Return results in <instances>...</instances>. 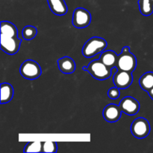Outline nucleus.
Returning a JSON list of instances; mask_svg holds the SVG:
<instances>
[{
    "mask_svg": "<svg viewBox=\"0 0 153 153\" xmlns=\"http://www.w3.org/2000/svg\"><path fill=\"white\" fill-rule=\"evenodd\" d=\"M82 70L88 71L91 76L98 80H105L111 76V69L103 64L100 59L93 61L88 67H83Z\"/></svg>",
    "mask_w": 153,
    "mask_h": 153,
    "instance_id": "obj_1",
    "label": "nucleus"
},
{
    "mask_svg": "<svg viewBox=\"0 0 153 153\" xmlns=\"http://www.w3.org/2000/svg\"><path fill=\"white\" fill-rule=\"evenodd\" d=\"M107 42L102 37H94L89 39L82 48V55L87 58H92L105 50Z\"/></svg>",
    "mask_w": 153,
    "mask_h": 153,
    "instance_id": "obj_2",
    "label": "nucleus"
},
{
    "mask_svg": "<svg viewBox=\"0 0 153 153\" xmlns=\"http://www.w3.org/2000/svg\"><path fill=\"white\" fill-rule=\"evenodd\" d=\"M20 74L26 79H36L41 75V68L38 63L33 60H26L20 67Z\"/></svg>",
    "mask_w": 153,
    "mask_h": 153,
    "instance_id": "obj_3",
    "label": "nucleus"
},
{
    "mask_svg": "<svg viewBox=\"0 0 153 153\" xmlns=\"http://www.w3.org/2000/svg\"><path fill=\"white\" fill-rule=\"evenodd\" d=\"M136 65H137V60L135 56L130 52H121L120 55H118L116 65L118 70L132 73L135 70Z\"/></svg>",
    "mask_w": 153,
    "mask_h": 153,
    "instance_id": "obj_4",
    "label": "nucleus"
},
{
    "mask_svg": "<svg viewBox=\"0 0 153 153\" xmlns=\"http://www.w3.org/2000/svg\"><path fill=\"white\" fill-rule=\"evenodd\" d=\"M131 131L137 138H145L150 132V125L146 119L138 117L134 120L131 126Z\"/></svg>",
    "mask_w": 153,
    "mask_h": 153,
    "instance_id": "obj_5",
    "label": "nucleus"
},
{
    "mask_svg": "<svg viewBox=\"0 0 153 153\" xmlns=\"http://www.w3.org/2000/svg\"><path fill=\"white\" fill-rule=\"evenodd\" d=\"M91 22V14L88 10L78 7L74 10L73 16V25L77 28H84L90 25Z\"/></svg>",
    "mask_w": 153,
    "mask_h": 153,
    "instance_id": "obj_6",
    "label": "nucleus"
},
{
    "mask_svg": "<svg viewBox=\"0 0 153 153\" xmlns=\"http://www.w3.org/2000/svg\"><path fill=\"white\" fill-rule=\"evenodd\" d=\"M1 49L8 55H14L19 51L22 40L18 37L1 35Z\"/></svg>",
    "mask_w": 153,
    "mask_h": 153,
    "instance_id": "obj_7",
    "label": "nucleus"
},
{
    "mask_svg": "<svg viewBox=\"0 0 153 153\" xmlns=\"http://www.w3.org/2000/svg\"><path fill=\"white\" fill-rule=\"evenodd\" d=\"M132 73L124 71L122 70H117L114 75L113 82L117 88L120 89H126L133 82Z\"/></svg>",
    "mask_w": 153,
    "mask_h": 153,
    "instance_id": "obj_8",
    "label": "nucleus"
},
{
    "mask_svg": "<svg viewBox=\"0 0 153 153\" xmlns=\"http://www.w3.org/2000/svg\"><path fill=\"white\" fill-rule=\"evenodd\" d=\"M120 107L123 113L128 115H134L140 110V103L131 97H126L121 100Z\"/></svg>",
    "mask_w": 153,
    "mask_h": 153,
    "instance_id": "obj_9",
    "label": "nucleus"
},
{
    "mask_svg": "<svg viewBox=\"0 0 153 153\" xmlns=\"http://www.w3.org/2000/svg\"><path fill=\"white\" fill-rule=\"evenodd\" d=\"M122 112L120 105L109 104L103 110V117L108 122L114 123L120 119Z\"/></svg>",
    "mask_w": 153,
    "mask_h": 153,
    "instance_id": "obj_10",
    "label": "nucleus"
},
{
    "mask_svg": "<svg viewBox=\"0 0 153 153\" xmlns=\"http://www.w3.org/2000/svg\"><path fill=\"white\" fill-rule=\"evenodd\" d=\"M58 66L61 72L65 74L73 73L76 70L75 61L68 56H64L58 59Z\"/></svg>",
    "mask_w": 153,
    "mask_h": 153,
    "instance_id": "obj_11",
    "label": "nucleus"
},
{
    "mask_svg": "<svg viewBox=\"0 0 153 153\" xmlns=\"http://www.w3.org/2000/svg\"><path fill=\"white\" fill-rule=\"evenodd\" d=\"M52 13L58 16L66 14L68 11L67 5L64 0H47Z\"/></svg>",
    "mask_w": 153,
    "mask_h": 153,
    "instance_id": "obj_12",
    "label": "nucleus"
},
{
    "mask_svg": "<svg viewBox=\"0 0 153 153\" xmlns=\"http://www.w3.org/2000/svg\"><path fill=\"white\" fill-rule=\"evenodd\" d=\"M118 55L112 50H108L103 52L100 55V60L105 64L109 68H113L116 67L117 62Z\"/></svg>",
    "mask_w": 153,
    "mask_h": 153,
    "instance_id": "obj_13",
    "label": "nucleus"
},
{
    "mask_svg": "<svg viewBox=\"0 0 153 153\" xmlns=\"http://www.w3.org/2000/svg\"><path fill=\"white\" fill-rule=\"evenodd\" d=\"M13 97V88L8 83H1V103L9 102Z\"/></svg>",
    "mask_w": 153,
    "mask_h": 153,
    "instance_id": "obj_14",
    "label": "nucleus"
},
{
    "mask_svg": "<svg viewBox=\"0 0 153 153\" xmlns=\"http://www.w3.org/2000/svg\"><path fill=\"white\" fill-rule=\"evenodd\" d=\"M1 35L7 37H18V31L13 23L7 21L1 22Z\"/></svg>",
    "mask_w": 153,
    "mask_h": 153,
    "instance_id": "obj_15",
    "label": "nucleus"
},
{
    "mask_svg": "<svg viewBox=\"0 0 153 153\" xmlns=\"http://www.w3.org/2000/svg\"><path fill=\"white\" fill-rule=\"evenodd\" d=\"M140 86L143 91H149L153 88V72H147L140 77L139 80Z\"/></svg>",
    "mask_w": 153,
    "mask_h": 153,
    "instance_id": "obj_16",
    "label": "nucleus"
},
{
    "mask_svg": "<svg viewBox=\"0 0 153 153\" xmlns=\"http://www.w3.org/2000/svg\"><path fill=\"white\" fill-rule=\"evenodd\" d=\"M139 8L143 16H150L153 13V2L151 0H139Z\"/></svg>",
    "mask_w": 153,
    "mask_h": 153,
    "instance_id": "obj_17",
    "label": "nucleus"
},
{
    "mask_svg": "<svg viewBox=\"0 0 153 153\" xmlns=\"http://www.w3.org/2000/svg\"><path fill=\"white\" fill-rule=\"evenodd\" d=\"M37 34V30L35 27L32 25H27L22 29V34L25 40H31L36 37Z\"/></svg>",
    "mask_w": 153,
    "mask_h": 153,
    "instance_id": "obj_18",
    "label": "nucleus"
},
{
    "mask_svg": "<svg viewBox=\"0 0 153 153\" xmlns=\"http://www.w3.org/2000/svg\"><path fill=\"white\" fill-rule=\"evenodd\" d=\"M42 142L33 141L27 143L24 149V152H41Z\"/></svg>",
    "mask_w": 153,
    "mask_h": 153,
    "instance_id": "obj_19",
    "label": "nucleus"
},
{
    "mask_svg": "<svg viewBox=\"0 0 153 153\" xmlns=\"http://www.w3.org/2000/svg\"><path fill=\"white\" fill-rule=\"evenodd\" d=\"M58 149L57 143L55 141L42 142V152H56Z\"/></svg>",
    "mask_w": 153,
    "mask_h": 153,
    "instance_id": "obj_20",
    "label": "nucleus"
},
{
    "mask_svg": "<svg viewBox=\"0 0 153 153\" xmlns=\"http://www.w3.org/2000/svg\"><path fill=\"white\" fill-rule=\"evenodd\" d=\"M120 89L117 88V87L110 88L108 90V96L109 98L111 99V100H116V99H117L120 97Z\"/></svg>",
    "mask_w": 153,
    "mask_h": 153,
    "instance_id": "obj_21",
    "label": "nucleus"
},
{
    "mask_svg": "<svg viewBox=\"0 0 153 153\" xmlns=\"http://www.w3.org/2000/svg\"><path fill=\"white\" fill-rule=\"evenodd\" d=\"M123 52H130V48L128 46H124L122 49Z\"/></svg>",
    "mask_w": 153,
    "mask_h": 153,
    "instance_id": "obj_22",
    "label": "nucleus"
},
{
    "mask_svg": "<svg viewBox=\"0 0 153 153\" xmlns=\"http://www.w3.org/2000/svg\"><path fill=\"white\" fill-rule=\"evenodd\" d=\"M148 94H149V97H150L151 99L153 100V88H152V89L149 90V91H148Z\"/></svg>",
    "mask_w": 153,
    "mask_h": 153,
    "instance_id": "obj_23",
    "label": "nucleus"
},
{
    "mask_svg": "<svg viewBox=\"0 0 153 153\" xmlns=\"http://www.w3.org/2000/svg\"><path fill=\"white\" fill-rule=\"evenodd\" d=\"M151 1H152V2H153V0H151Z\"/></svg>",
    "mask_w": 153,
    "mask_h": 153,
    "instance_id": "obj_24",
    "label": "nucleus"
}]
</instances>
